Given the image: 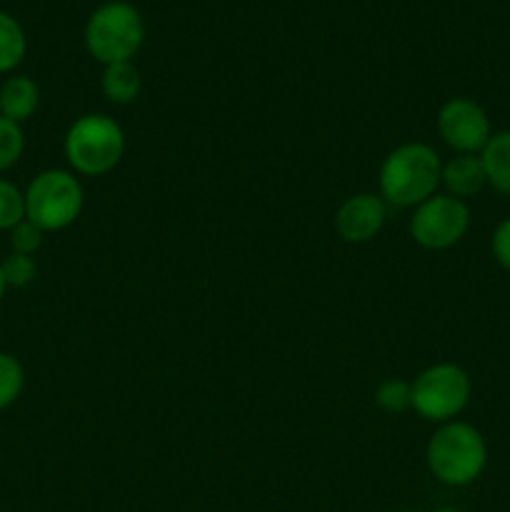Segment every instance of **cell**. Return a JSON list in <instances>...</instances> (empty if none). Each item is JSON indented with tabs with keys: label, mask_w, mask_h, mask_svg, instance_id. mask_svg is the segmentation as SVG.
<instances>
[{
	"label": "cell",
	"mask_w": 510,
	"mask_h": 512,
	"mask_svg": "<svg viewBox=\"0 0 510 512\" xmlns=\"http://www.w3.org/2000/svg\"><path fill=\"white\" fill-rule=\"evenodd\" d=\"M440 170H443V163L430 145H398L385 155L380 165V198L393 208H418L438 190Z\"/></svg>",
	"instance_id": "obj_1"
},
{
	"label": "cell",
	"mask_w": 510,
	"mask_h": 512,
	"mask_svg": "<svg viewBox=\"0 0 510 512\" xmlns=\"http://www.w3.org/2000/svg\"><path fill=\"white\" fill-rule=\"evenodd\" d=\"M488 448L478 428L460 420L443 423L428 440L425 463L430 473L445 485L463 488L475 483L485 470Z\"/></svg>",
	"instance_id": "obj_2"
},
{
	"label": "cell",
	"mask_w": 510,
	"mask_h": 512,
	"mask_svg": "<svg viewBox=\"0 0 510 512\" xmlns=\"http://www.w3.org/2000/svg\"><path fill=\"white\" fill-rule=\"evenodd\" d=\"M143 40V15L133 3H125V0L103 3L90 13L85 23V48L103 65L133 60Z\"/></svg>",
	"instance_id": "obj_3"
},
{
	"label": "cell",
	"mask_w": 510,
	"mask_h": 512,
	"mask_svg": "<svg viewBox=\"0 0 510 512\" xmlns=\"http://www.w3.org/2000/svg\"><path fill=\"white\" fill-rule=\"evenodd\" d=\"M65 158L78 175H105L123 160V128L105 113L80 115L65 133Z\"/></svg>",
	"instance_id": "obj_4"
},
{
	"label": "cell",
	"mask_w": 510,
	"mask_h": 512,
	"mask_svg": "<svg viewBox=\"0 0 510 512\" xmlns=\"http://www.w3.org/2000/svg\"><path fill=\"white\" fill-rule=\"evenodd\" d=\"M83 203V185L75 178V173L50 168L30 180L25 190V218L33 220L45 233L65 230L78 220Z\"/></svg>",
	"instance_id": "obj_5"
},
{
	"label": "cell",
	"mask_w": 510,
	"mask_h": 512,
	"mask_svg": "<svg viewBox=\"0 0 510 512\" xmlns=\"http://www.w3.org/2000/svg\"><path fill=\"white\" fill-rule=\"evenodd\" d=\"M413 410L430 423H450L465 410L470 400V375L455 363H438L425 368L413 380Z\"/></svg>",
	"instance_id": "obj_6"
},
{
	"label": "cell",
	"mask_w": 510,
	"mask_h": 512,
	"mask_svg": "<svg viewBox=\"0 0 510 512\" xmlns=\"http://www.w3.org/2000/svg\"><path fill=\"white\" fill-rule=\"evenodd\" d=\"M470 228V210L465 200L435 193L423 200L410 218V235L425 250H448L465 238Z\"/></svg>",
	"instance_id": "obj_7"
},
{
	"label": "cell",
	"mask_w": 510,
	"mask_h": 512,
	"mask_svg": "<svg viewBox=\"0 0 510 512\" xmlns=\"http://www.w3.org/2000/svg\"><path fill=\"white\" fill-rule=\"evenodd\" d=\"M438 133L455 155H478L493 135L488 113L470 98H450L440 108Z\"/></svg>",
	"instance_id": "obj_8"
},
{
	"label": "cell",
	"mask_w": 510,
	"mask_h": 512,
	"mask_svg": "<svg viewBox=\"0 0 510 512\" xmlns=\"http://www.w3.org/2000/svg\"><path fill=\"white\" fill-rule=\"evenodd\" d=\"M388 203L375 193L350 195L335 213V230L345 243H370L383 230Z\"/></svg>",
	"instance_id": "obj_9"
},
{
	"label": "cell",
	"mask_w": 510,
	"mask_h": 512,
	"mask_svg": "<svg viewBox=\"0 0 510 512\" xmlns=\"http://www.w3.org/2000/svg\"><path fill=\"white\" fill-rule=\"evenodd\" d=\"M440 183L445 185L448 195L458 200L478 195L483 185L488 183L480 155H455V158H450L440 170Z\"/></svg>",
	"instance_id": "obj_10"
},
{
	"label": "cell",
	"mask_w": 510,
	"mask_h": 512,
	"mask_svg": "<svg viewBox=\"0 0 510 512\" xmlns=\"http://www.w3.org/2000/svg\"><path fill=\"white\" fill-rule=\"evenodd\" d=\"M40 88L28 75H10L0 85V115L23 125L38 110Z\"/></svg>",
	"instance_id": "obj_11"
},
{
	"label": "cell",
	"mask_w": 510,
	"mask_h": 512,
	"mask_svg": "<svg viewBox=\"0 0 510 512\" xmlns=\"http://www.w3.org/2000/svg\"><path fill=\"white\" fill-rule=\"evenodd\" d=\"M140 88H143V78H140V70L135 68L133 60L105 65L103 68V75H100V90H103V95L110 103H133L140 95Z\"/></svg>",
	"instance_id": "obj_12"
},
{
	"label": "cell",
	"mask_w": 510,
	"mask_h": 512,
	"mask_svg": "<svg viewBox=\"0 0 510 512\" xmlns=\"http://www.w3.org/2000/svg\"><path fill=\"white\" fill-rule=\"evenodd\" d=\"M480 163L485 168V180L498 193L510 195V130L490 135L488 145L480 150Z\"/></svg>",
	"instance_id": "obj_13"
},
{
	"label": "cell",
	"mask_w": 510,
	"mask_h": 512,
	"mask_svg": "<svg viewBox=\"0 0 510 512\" xmlns=\"http://www.w3.org/2000/svg\"><path fill=\"white\" fill-rule=\"evenodd\" d=\"M28 53V38L18 20L0 10V73H10L23 63Z\"/></svg>",
	"instance_id": "obj_14"
},
{
	"label": "cell",
	"mask_w": 510,
	"mask_h": 512,
	"mask_svg": "<svg viewBox=\"0 0 510 512\" xmlns=\"http://www.w3.org/2000/svg\"><path fill=\"white\" fill-rule=\"evenodd\" d=\"M375 403H378V408L383 413H405V410L413 408V385L400 378L383 380L378 385V390H375Z\"/></svg>",
	"instance_id": "obj_15"
},
{
	"label": "cell",
	"mask_w": 510,
	"mask_h": 512,
	"mask_svg": "<svg viewBox=\"0 0 510 512\" xmlns=\"http://www.w3.org/2000/svg\"><path fill=\"white\" fill-rule=\"evenodd\" d=\"M25 385V370L15 355L0 350V410L10 408L20 398Z\"/></svg>",
	"instance_id": "obj_16"
},
{
	"label": "cell",
	"mask_w": 510,
	"mask_h": 512,
	"mask_svg": "<svg viewBox=\"0 0 510 512\" xmlns=\"http://www.w3.org/2000/svg\"><path fill=\"white\" fill-rule=\"evenodd\" d=\"M25 218V193L10 180L0 178V230H10Z\"/></svg>",
	"instance_id": "obj_17"
},
{
	"label": "cell",
	"mask_w": 510,
	"mask_h": 512,
	"mask_svg": "<svg viewBox=\"0 0 510 512\" xmlns=\"http://www.w3.org/2000/svg\"><path fill=\"white\" fill-rule=\"evenodd\" d=\"M25 150L23 128L0 115V173L13 168Z\"/></svg>",
	"instance_id": "obj_18"
},
{
	"label": "cell",
	"mask_w": 510,
	"mask_h": 512,
	"mask_svg": "<svg viewBox=\"0 0 510 512\" xmlns=\"http://www.w3.org/2000/svg\"><path fill=\"white\" fill-rule=\"evenodd\" d=\"M0 268H3V278L5 283H8V288H25V285L33 283L35 275H38V263H35L33 255L10 253L5 255Z\"/></svg>",
	"instance_id": "obj_19"
},
{
	"label": "cell",
	"mask_w": 510,
	"mask_h": 512,
	"mask_svg": "<svg viewBox=\"0 0 510 512\" xmlns=\"http://www.w3.org/2000/svg\"><path fill=\"white\" fill-rule=\"evenodd\" d=\"M8 233H10V253L35 255L40 250V245H43L45 230H40L33 220L23 218L15 228H10Z\"/></svg>",
	"instance_id": "obj_20"
},
{
	"label": "cell",
	"mask_w": 510,
	"mask_h": 512,
	"mask_svg": "<svg viewBox=\"0 0 510 512\" xmlns=\"http://www.w3.org/2000/svg\"><path fill=\"white\" fill-rule=\"evenodd\" d=\"M493 255H495V260H498L500 268H505L510 273V218H505L503 223L495 228Z\"/></svg>",
	"instance_id": "obj_21"
},
{
	"label": "cell",
	"mask_w": 510,
	"mask_h": 512,
	"mask_svg": "<svg viewBox=\"0 0 510 512\" xmlns=\"http://www.w3.org/2000/svg\"><path fill=\"white\" fill-rule=\"evenodd\" d=\"M5 290H8V283H5V278H3V268H0V300H3Z\"/></svg>",
	"instance_id": "obj_22"
},
{
	"label": "cell",
	"mask_w": 510,
	"mask_h": 512,
	"mask_svg": "<svg viewBox=\"0 0 510 512\" xmlns=\"http://www.w3.org/2000/svg\"><path fill=\"white\" fill-rule=\"evenodd\" d=\"M435 512H458V510H453V508H440V510H435Z\"/></svg>",
	"instance_id": "obj_23"
}]
</instances>
